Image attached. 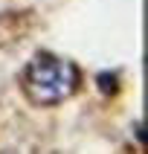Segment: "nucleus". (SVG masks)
Masks as SVG:
<instances>
[{
    "instance_id": "1",
    "label": "nucleus",
    "mask_w": 148,
    "mask_h": 154,
    "mask_svg": "<svg viewBox=\"0 0 148 154\" xmlns=\"http://www.w3.org/2000/svg\"><path fill=\"white\" fill-rule=\"evenodd\" d=\"M81 73L73 61L58 58L52 52H38L29 64H26L20 85L23 93L32 99L35 105H58L67 96H73L78 90Z\"/></svg>"
},
{
    "instance_id": "2",
    "label": "nucleus",
    "mask_w": 148,
    "mask_h": 154,
    "mask_svg": "<svg viewBox=\"0 0 148 154\" xmlns=\"http://www.w3.org/2000/svg\"><path fill=\"white\" fill-rule=\"evenodd\" d=\"M113 73H104V76H99V87H104V90H116V82H113Z\"/></svg>"
}]
</instances>
